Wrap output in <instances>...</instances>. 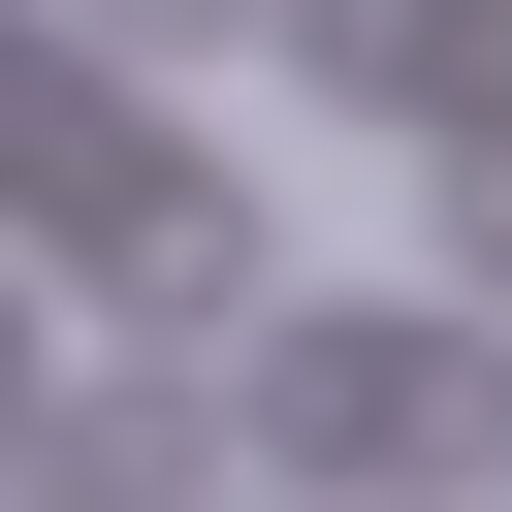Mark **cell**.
<instances>
[{
  "instance_id": "cell-1",
  "label": "cell",
  "mask_w": 512,
  "mask_h": 512,
  "mask_svg": "<svg viewBox=\"0 0 512 512\" xmlns=\"http://www.w3.org/2000/svg\"><path fill=\"white\" fill-rule=\"evenodd\" d=\"M256 416H288L320 480H384V512H448V480L512 448V384H480L448 320H288V352H256Z\"/></svg>"
},
{
  "instance_id": "cell-2",
  "label": "cell",
  "mask_w": 512,
  "mask_h": 512,
  "mask_svg": "<svg viewBox=\"0 0 512 512\" xmlns=\"http://www.w3.org/2000/svg\"><path fill=\"white\" fill-rule=\"evenodd\" d=\"M192 480H224V384L128 320V384H64V416H32V512H192Z\"/></svg>"
},
{
  "instance_id": "cell-6",
  "label": "cell",
  "mask_w": 512,
  "mask_h": 512,
  "mask_svg": "<svg viewBox=\"0 0 512 512\" xmlns=\"http://www.w3.org/2000/svg\"><path fill=\"white\" fill-rule=\"evenodd\" d=\"M0 384H32V320H0Z\"/></svg>"
},
{
  "instance_id": "cell-4",
  "label": "cell",
  "mask_w": 512,
  "mask_h": 512,
  "mask_svg": "<svg viewBox=\"0 0 512 512\" xmlns=\"http://www.w3.org/2000/svg\"><path fill=\"white\" fill-rule=\"evenodd\" d=\"M448 288L512 320V128H448Z\"/></svg>"
},
{
  "instance_id": "cell-3",
  "label": "cell",
  "mask_w": 512,
  "mask_h": 512,
  "mask_svg": "<svg viewBox=\"0 0 512 512\" xmlns=\"http://www.w3.org/2000/svg\"><path fill=\"white\" fill-rule=\"evenodd\" d=\"M288 64L384 128H512V0H288Z\"/></svg>"
},
{
  "instance_id": "cell-5",
  "label": "cell",
  "mask_w": 512,
  "mask_h": 512,
  "mask_svg": "<svg viewBox=\"0 0 512 512\" xmlns=\"http://www.w3.org/2000/svg\"><path fill=\"white\" fill-rule=\"evenodd\" d=\"M224 32H256V0H128V64H224Z\"/></svg>"
}]
</instances>
